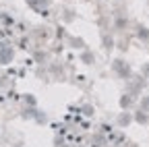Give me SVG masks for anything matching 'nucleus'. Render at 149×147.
Wrapping results in <instances>:
<instances>
[]
</instances>
